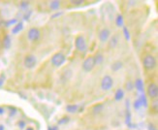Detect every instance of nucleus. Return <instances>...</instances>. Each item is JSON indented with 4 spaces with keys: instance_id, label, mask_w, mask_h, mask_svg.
<instances>
[{
    "instance_id": "1",
    "label": "nucleus",
    "mask_w": 158,
    "mask_h": 130,
    "mask_svg": "<svg viewBox=\"0 0 158 130\" xmlns=\"http://www.w3.org/2000/svg\"><path fill=\"white\" fill-rule=\"evenodd\" d=\"M143 67H145L146 69L152 70L156 65V59H155V57L153 56H150V54H148V56H146L145 58H143Z\"/></svg>"
},
{
    "instance_id": "2",
    "label": "nucleus",
    "mask_w": 158,
    "mask_h": 130,
    "mask_svg": "<svg viewBox=\"0 0 158 130\" xmlns=\"http://www.w3.org/2000/svg\"><path fill=\"white\" fill-rule=\"evenodd\" d=\"M65 60H66V58H65L64 54H62L61 52H57L52 57V63L56 67H59L65 62Z\"/></svg>"
},
{
    "instance_id": "3",
    "label": "nucleus",
    "mask_w": 158,
    "mask_h": 130,
    "mask_svg": "<svg viewBox=\"0 0 158 130\" xmlns=\"http://www.w3.org/2000/svg\"><path fill=\"white\" fill-rule=\"evenodd\" d=\"M113 85H114V81H113L112 77L105 76L101 82V88L103 90L107 91V90H111V88L113 87Z\"/></svg>"
},
{
    "instance_id": "4",
    "label": "nucleus",
    "mask_w": 158,
    "mask_h": 130,
    "mask_svg": "<svg viewBox=\"0 0 158 130\" xmlns=\"http://www.w3.org/2000/svg\"><path fill=\"white\" fill-rule=\"evenodd\" d=\"M94 66H95L94 57H89L85 60V62L82 63V69H84L85 72H90L94 68Z\"/></svg>"
},
{
    "instance_id": "5",
    "label": "nucleus",
    "mask_w": 158,
    "mask_h": 130,
    "mask_svg": "<svg viewBox=\"0 0 158 130\" xmlns=\"http://www.w3.org/2000/svg\"><path fill=\"white\" fill-rule=\"evenodd\" d=\"M75 44H76L77 50L80 51V52H85L86 49H87L86 42H85V38L82 36H78L76 38V42H75Z\"/></svg>"
},
{
    "instance_id": "6",
    "label": "nucleus",
    "mask_w": 158,
    "mask_h": 130,
    "mask_svg": "<svg viewBox=\"0 0 158 130\" xmlns=\"http://www.w3.org/2000/svg\"><path fill=\"white\" fill-rule=\"evenodd\" d=\"M36 63H37V59L35 57L32 56V54H29V56H27L24 58V65L26 68H28V69H32V68L35 67Z\"/></svg>"
},
{
    "instance_id": "7",
    "label": "nucleus",
    "mask_w": 158,
    "mask_h": 130,
    "mask_svg": "<svg viewBox=\"0 0 158 130\" xmlns=\"http://www.w3.org/2000/svg\"><path fill=\"white\" fill-rule=\"evenodd\" d=\"M148 94L150 98L156 99L158 95V86L156 84H150L148 87Z\"/></svg>"
},
{
    "instance_id": "8",
    "label": "nucleus",
    "mask_w": 158,
    "mask_h": 130,
    "mask_svg": "<svg viewBox=\"0 0 158 130\" xmlns=\"http://www.w3.org/2000/svg\"><path fill=\"white\" fill-rule=\"evenodd\" d=\"M40 31H39V29H37V28H30L29 29V31H28V33H27V37H28V39L30 40V41H37L39 38H40Z\"/></svg>"
},
{
    "instance_id": "9",
    "label": "nucleus",
    "mask_w": 158,
    "mask_h": 130,
    "mask_svg": "<svg viewBox=\"0 0 158 130\" xmlns=\"http://www.w3.org/2000/svg\"><path fill=\"white\" fill-rule=\"evenodd\" d=\"M110 34H111V32H110V30L108 28H104L102 29L99 33V40L101 41L102 43H105L108 41L109 37H110Z\"/></svg>"
},
{
    "instance_id": "10",
    "label": "nucleus",
    "mask_w": 158,
    "mask_h": 130,
    "mask_svg": "<svg viewBox=\"0 0 158 130\" xmlns=\"http://www.w3.org/2000/svg\"><path fill=\"white\" fill-rule=\"evenodd\" d=\"M23 23H18L15 26L13 27V29H12V33L13 34H18L19 32H20L23 30Z\"/></svg>"
},
{
    "instance_id": "11",
    "label": "nucleus",
    "mask_w": 158,
    "mask_h": 130,
    "mask_svg": "<svg viewBox=\"0 0 158 130\" xmlns=\"http://www.w3.org/2000/svg\"><path fill=\"white\" fill-rule=\"evenodd\" d=\"M135 86H136V88H137V90H138V91H140V92L143 91V82L141 79H138L136 81Z\"/></svg>"
},
{
    "instance_id": "12",
    "label": "nucleus",
    "mask_w": 158,
    "mask_h": 130,
    "mask_svg": "<svg viewBox=\"0 0 158 130\" xmlns=\"http://www.w3.org/2000/svg\"><path fill=\"white\" fill-rule=\"evenodd\" d=\"M123 96H124V92H123V90H121V88H118V90L115 91V94H114V99L116 101H119L123 98Z\"/></svg>"
},
{
    "instance_id": "13",
    "label": "nucleus",
    "mask_w": 158,
    "mask_h": 130,
    "mask_svg": "<svg viewBox=\"0 0 158 130\" xmlns=\"http://www.w3.org/2000/svg\"><path fill=\"white\" fill-rule=\"evenodd\" d=\"M138 99H139L140 103L143 107H148V99H147V96L145 94H141Z\"/></svg>"
},
{
    "instance_id": "14",
    "label": "nucleus",
    "mask_w": 158,
    "mask_h": 130,
    "mask_svg": "<svg viewBox=\"0 0 158 130\" xmlns=\"http://www.w3.org/2000/svg\"><path fill=\"white\" fill-rule=\"evenodd\" d=\"M3 46L5 49H9V48L11 47V38L9 35H6L4 40H3Z\"/></svg>"
},
{
    "instance_id": "15",
    "label": "nucleus",
    "mask_w": 158,
    "mask_h": 130,
    "mask_svg": "<svg viewBox=\"0 0 158 130\" xmlns=\"http://www.w3.org/2000/svg\"><path fill=\"white\" fill-rule=\"evenodd\" d=\"M121 68H122V62H120V61H116V62H114L112 65L113 71H118L119 69H121Z\"/></svg>"
},
{
    "instance_id": "16",
    "label": "nucleus",
    "mask_w": 158,
    "mask_h": 130,
    "mask_svg": "<svg viewBox=\"0 0 158 130\" xmlns=\"http://www.w3.org/2000/svg\"><path fill=\"white\" fill-rule=\"evenodd\" d=\"M78 108H79L78 105H68L66 107V110L69 113H75V112H77Z\"/></svg>"
},
{
    "instance_id": "17",
    "label": "nucleus",
    "mask_w": 158,
    "mask_h": 130,
    "mask_svg": "<svg viewBox=\"0 0 158 130\" xmlns=\"http://www.w3.org/2000/svg\"><path fill=\"white\" fill-rule=\"evenodd\" d=\"M94 57V61H95V65L96 64H101L102 63V61H103V56L102 54H100V53H97L96 54L95 57Z\"/></svg>"
},
{
    "instance_id": "18",
    "label": "nucleus",
    "mask_w": 158,
    "mask_h": 130,
    "mask_svg": "<svg viewBox=\"0 0 158 130\" xmlns=\"http://www.w3.org/2000/svg\"><path fill=\"white\" fill-rule=\"evenodd\" d=\"M116 44H118V37L116 36H114L111 41H110V44H109V47L111 48V49H113V48H114L116 46Z\"/></svg>"
},
{
    "instance_id": "19",
    "label": "nucleus",
    "mask_w": 158,
    "mask_h": 130,
    "mask_svg": "<svg viewBox=\"0 0 158 130\" xmlns=\"http://www.w3.org/2000/svg\"><path fill=\"white\" fill-rule=\"evenodd\" d=\"M59 7H60V1H57V0H56V1H52L51 2V8H52V10H57Z\"/></svg>"
},
{
    "instance_id": "20",
    "label": "nucleus",
    "mask_w": 158,
    "mask_h": 130,
    "mask_svg": "<svg viewBox=\"0 0 158 130\" xmlns=\"http://www.w3.org/2000/svg\"><path fill=\"white\" fill-rule=\"evenodd\" d=\"M115 23H116V25H118V27L123 26V17H122L121 15H118V18H116Z\"/></svg>"
},
{
    "instance_id": "21",
    "label": "nucleus",
    "mask_w": 158,
    "mask_h": 130,
    "mask_svg": "<svg viewBox=\"0 0 158 130\" xmlns=\"http://www.w3.org/2000/svg\"><path fill=\"white\" fill-rule=\"evenodd\" d=\"M123 27V33H124V36H125V39L128 41L130 39V34H129V31L127 29L126 26H122Z\"/></svg>"
},
{
    "instance_id": "22",
    "label": "nucleus",
    "mask_w": 158,
    "mask_h": 130,
    "mask_svg": "<svg viewBox=\"0 0 158 130\" xmlns=\"http://www.w3.org/2000/svg\"><path fill=\"white\" fill-rule=\"evenodd\" d=\"M125 87H126V90H133V87H134L133 83H132V82L128 81L127 83L125 84Z\"/></svg>"
},
{
    "instance_id": "23",
    "label": "nucleus",
    "mask_w": 158,
    "mask_h": 130,
    "mask_svg": "<svg viewBox=\"0 0 158 130\" xmlns=\"http://www.w3.org/2000/svg\"><path fill=\"white\" fill-rule=\"evenodd\" d=\"M102 108H103L102 105H96V106L93 108V110H92V111H93L94 114H97V113H100V112H101Z\"/></svg>"
},
{
    "instance_id": "24",
    "label": "nucleus",
    "mask_w": 158,
    "mask_h": 130,
    "mask_svg": "<svg viewBox=\"0 0 158 130\" xmlns=\"http://www.w3.org/2000/svg\"><path fill=\"white\" fill-rule=\"evenodd\" d=\"M141 107H142V105H141V103H140L139 99H136L135 102H134V108L136 109V110H139V109H140Z\"/></svg>"
},
{
    "instance_id": "25",
    "label": "nucleus",
    "mask_w": 158,
    "mask_h": 130,
    "mask_svg": "<svg viewBox=\"0 0 158 130\" xmlns=\"http://www.w3.org/2000/svg\"><path fill=\"white\" fill-rule=\"evenodd\" d=\"M15 23H17V19H11V20H8V22H7L6 23H5V26H10V25H12V24H15Z\"/></svg>"
},
{
    "instance_id": "26",
    "label": "nucleus",
    "mask_w": 158,
    "mask_h": 130,
    "mask_svg": "<svg viewBox=\"0 0 158 130\" xmlns=\"http://www.w3.org/2000/svg\"><path fill=\"white\" fill-rule=\"evenodd\" d=\"M69 121V119L68 118H63V119H61L60 120H58V124H66V122Z\"/></svg>"
},
{
    "instance_id": "27",
    "label": "nucleus",
    "mask_w": 158,
    "mask_h": 130,
    "mask_svg": "<svg viewBox=\"0 0 158 130\" xmlns=\"http://www.w3.org/2000/svg\"><path fill=\"white\" fill-rule=\"evenodd\" d=\"M71 3L74 5H81V3H84V1L82 0H72Z\"/></svg>"
},
{
    "instance_id": "28",
    "label": "nucleus",
    "mask_w": 158,
    "mask_h": 130,
    "mask_svg": "<svg viewBox=\"0 0 158 130\" xmlns=\"http://www.w3.org/2000/svg\"><path fill=\"white\" fill-rule=\"evenodd\" d=\"M28 5H29V2H27V1H23L22 3H20V7H22V8H23V9L27 8V7H28Z\"/></svg>"
},
{
    "instance_id": "29",
    "label": "nucleus",
    "mask_w": 158,
    "mask_h": 130,
    "mask_svg": "<svg viewBox=\"0 0 158 130\" xmlns=\"http://www.w3.org/2000/svg\"><path fill=\"white\" fill-rule=\"evenodd\" d=\"M24 125H25V124H24V121H19V128H23L24 127Z\"/></svg>"
},
{
    "instance_id": "30",
    "label": "nucleus",
    "mask_w": 158,
    "mask_h": 130,
    "mask_svg": "<svg viewBox=\"0 0 158 130\" xmlns=\"http://www.w3.org/2000/svg\"><path fill=\"white\" fill-rule=\"evenodd\" d=\"M148 130H156V128L153 124H148Z\"/></svg>"
},
{
    "instance_id": "31",
    "label": "nucleus",
    "mask_w": 158,
    "mask_h": 130,
    "mask_svg": "<svg viewBox=\"0 0 158 130\" xmlns=\"http://www.w3.org/2000/svg\"><path fill=\"white\" fill-rule=\"evenodd\" d=\"M4 84V77H0V87H1Z\"/></svg>"
},
{
    "instance_id": "32",
    "label": "nucleus",
    "mask_w": 158,
    "mask_h": 130,
    "mask_svg": "<svg viewBox=\"0 0 158 130\" xmlns=\"http://www.w3.org/2000/svg\"><path fill=\"white\" fill-rule=\"evenodd\" d=\"M62 15V13H56V14H54V15H52V19H54V18H56V17H59V16H61Z\"/></svg>"
},
{
    "instance_id": "33",
    "label": "nucleus",
    "mask_w": 158,
    "mask_h": 130,
    "mask_svg": "<svg viewBox=\"0 0 158 130\" xmlns=\"http://www.w3.org/2000/svg\"><path fill=\"white\" fill-rule=\"evenodd\" d=\"M31 12H29V14H26V15L24 16V19H29V16H30Z\"/></svg>"
},
{
    "instance_id": "34",
    "label": "nucleus",
    "mask_w": 158,
    "mask_h": 130,
    "mask_svg": "<svg viewBox=\"0 0 158 130\" xmlns=\"http://www.w3.org/2000/svg\"><path fill=\"white\" fill-rule=\"evenodd\" d=\"M48 130H57V127L56 126H53V127H50Z\"/></svg>"
},
{
    "instance_id": "35",
    "label": "nucleus",
    "mask_w": 158,
    "mask_h": 130,
    "mask_svg": "<svg viewBox=\"0 0 158 130\" xmlns=\"http://www.w3.org/2000/svg\"><path fill=\"white\" fill-rule=\"evenodd\" d=\"M3 113H4V110H3L2 108H0V115H2Z\"/></svg>"
},
{
    "instance_id": "36",
    "label": "nucleus",
    "mask_w": 158,
    "mask_h": 130,
    "mask_svg": "<svg viewBox=\"0 0 158 130\" xmlns=\"http://www.w3.org/2000/svg\"><path fill=\"white\" fill-rule=\"evenodd\" d=\"M0 130H4V125H1V124H0Z\"/></svg>"
},
{
    "instance_id": "37",
    "label": "nucleus",
    "mask_w": 158,
    "mask_h": 130,
    "mask_svg": "<svg viewBox=\"0 0 158 130\" xmlns=\"http://www.w3.org/2000/svg\"><path fill=\"white\" fill-rule=\"evenodd\" d=\"M26 130H34V129H33L32 127H28V128H27Z\"/></svg>"
}]
</instances>
